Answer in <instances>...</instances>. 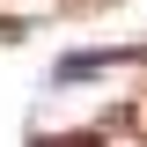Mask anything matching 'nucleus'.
<instances>
[{"mask_svg":"<svg viewBox=\"0 0 147 147\" xmlns=\"http://www.w3.org/2000/svg\"><path fill=\"white\" fill-rule=\"evenodd\" d=\"M125 59H140V52H118V44H103V52H66V59L52 66V81L74 88V81H88V74H103V66H125Z\"/></svg>","mask_w":147,"mask_h":147,"instance_id":"f257e3e1","label":"nucleus"}]
</instances>
